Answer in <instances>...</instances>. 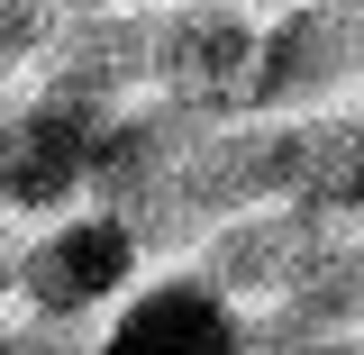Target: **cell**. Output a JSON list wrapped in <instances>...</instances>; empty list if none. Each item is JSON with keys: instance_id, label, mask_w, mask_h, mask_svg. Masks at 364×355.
Returning <instances> with one entry per match:
<instances>
[{"instance_id": "4", "label": "cell", "mask_w": 364, "mask_h": 355, "mask_svg": "<svg viewBox=\"0 0 364 355\" xmlns=\"http://www.w3.org/2000/svg\"><path fill=\"white\" fill-rule=\"evenodd\" d=\"M364 83V0H291L264 18L255 119H310Z\"/></svg>"}, {"instance_id": "3", "label": "cell", "mask_w": 364, "mask_h": 355, "mask_svg": "<svg viewBox=\"0 0 364 355\" xmlns=\"http://www.w3.org/2000/svg\"><path fill=\"white\" fill-rule=\"evenodd\" d=\"M264 18L246 0H164L155 9V100L191 119H255Z\"/></svg>"}, {"instance_id": "1", "label": "cell", "mask_w": 364, "mask_h": 355, "mask_svg": "<svg viewBox=\"0 0 364 355\" xmlns=\"http://www.w3.org/2000/svg\"><path fill=\"white\" fill-rule=\"evenodd\" d=\"M136 273H146L136 228L82 201V210L46 219L37 237L18 246V310L46 319V328H82L91 310H119V301H128Z\"/></svg>"}, {"instance_id": "6", "label": "cell", "mask_w": 364, "mask_h": 355, "mask_svg": "<svg viewBox=\"0 0 364 355\" xmlns=\"http://www.w3.org/2000/svg\"><path fill=\"white\" fill-rule=\"evenodd\" d=\"M255 319L200 273H155L109 310V328L91 337V355H246Z\"/></svg>"}, {"instance_id": "8", "label": "cell", "mask_w": 364, "mask_h": 355, "mask_svg": "<svg viewBox=\"0 0 364 355\" xmlns=\"http://www.w3.org/2000/svg\"><path fill=\"white\" fill-rule=\"evenodd\" d=\"M46 91H64V100H82L100 119H119L136 110L146 91H155V9H109V18H73L55 55H46Z\"/></svg>"}, {"instance_id": "5", "label": "cell", "mask_w": 364, "mask_h": 355, "mask_svg": "<svg viewBox=\"0 0 364 355\" xmlns=\"http://www.w3.org/2000/svg\"><path fill=\"white\" fill-rule=\"evenodd\" d=\"M328 246H337V228L301 219V210H282V201H264V210H237V219H219L210 237H200V282H219L237 310H282L301 282H310L318 265H328Z\"/></svg>"}, {"instance_id": "9", "label": "cell", "mask_w": 364, "mask_h": 355, "mask_svg": "<svg viewBox=\"0 0 364 355\" xmlns=\"http://www.w3.org/2000/svg\"><path fill=\"white\" fill-rule=\"evenodd\" d=\"M55 37H64V18H55L46 0H0V91L37 83L46 55H55Z\"/></svg>"}, {"instance_id": "11", "label": "cell", "mask_w": 364, "mask_h": 355, "mask_svg": "<svg viewBox=\"0 0 364 355\" xmlns=\"http://www.w3.org/2000/svg\"><path fill=\"white\" fill-rule=\"evenodd\" d=\"M246 9H291V0H246Z\"/></svg>"}, {"instance_id": "2", "label": "cell", "mask_w": 364, "mask_h": 355, "mask_svg": "<svg viewBox=\"0 0 364 355\" xmlns=\"http://www.w3.org/2000/svg\"><path fill=\"white\" fill-rule=\"evenodd\" d=\"M100 110L64 100L46 83H18L0 100V219H64L91 191V155H100Z\"/></svg>"}, {"instance_id": "10", "label": "cell", "mask_w": 364, "mask_h": 355, "mask_svg": "<svg viewBox=\"0 0 364 355\" xmlns=\"http://www.w3.org/2000/svg\"><path fill=\"white\" fill-rule=\"evenodd\" d=\"M55 18H109V9H146V0H46Z\"/></svg>"}, {"instance_id": "7", "label": "cell", "mask_w": 364, "mask_h": 355, "mask_svg": "<svg viewBox=\"0 0 364 355\" xmlns=\"http://www.w3.org/2000/svg\"><path fill=\"white\" fill-rule=\"evenodd\" d=\"M273 201L318 228H364V110L273 119Z\"/></svg>"}]
</instances>
